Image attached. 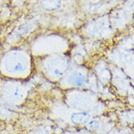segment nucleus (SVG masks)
Segmentation results:
<instances>
[{"label": "nucleus", "mask_w": 134, "mask_h": 134, "mask_svg": "<svg viewBox=\"0 0 134 134\" xmlns=\"http://www.w3.org/2000/svg\"><path fill=\"white\" fill-rule=\"evenodd\" d=\"M27 46L34 58L44 55L62 53L68 46L66 39L58 33L45 31L33 36Z\"/></svg>", "instance_id": "f03ea898"}, {"label": "nucleus", "mask_w": 134, "mask_h": 134, "mask_svg": "<svg viewBox=\"0 0 134 134\" xmlns=\"http://www.w3.org/2000/svg\"><path fill=\"white\" fill-rule=\"evenodd\" d=\"M2 42H1V39H0V51H1V49H2ZM0 54H1V53H0Z\"/></svg>", "instance_id": "423d86ee"}, {"label": "nucleus", "mask_w": 134, "mask_h": 134, "mask_svg": "<svg viewBox=\"0 0 134 134\" xmlns=\"http://www.w3.org/2000/svg\"><path fill=\"white\" fill-rule=\"evenodd\" d=\"M35 3L40 12L43 14L50 15L61 9L63 0H36Z\"/></svg>", "instance_id": "39448f33"}, {"label": "nucleus", "mask_w": 134, "mask_h": 134, "mask_svg": "<svg viewBox=\"0 0 134 134\" xmlns=\"http://www.w3.org/2000/svg\"><path fill=\"white\" fill-rule=\"evenodd\" d=\"M2 93L7 102L12 104H18L25 99L26 92L25 88L20 83L9 82L3 86Z\"/></svg>", "instance_id": "20e7f679"}, {"label": "nucleus", "mask_w": 134, "mask_h": 134, "mask_svg": "<svg viewBox=\"0 0 134 134\" xmlns=\"http://www.w3.org/2000/svg\"><path fill=\"white\" fill-rule=\"evenodd\" d=\"M35 59L27 46H16L0 54V75L14 80H23L31 75Z\"/></svg>", "instance_id": "f257e3e1"}, {"label": "nucleus", "mask_w": 134, "mask_h": 134, "mask_svg": "<svg viewBox=\"0 0 134 134\" xmlns=\"http://www.w3.org/2000/svg\"><path fill=\"white\" fill-rule=\"evenodd\" d=\"M35 67L46 78L54 80L62 76L68 66V60L62 53H54L34 58Z\"/></svg>", "instance_id": "7ed1b4c3"}]
</instances>
